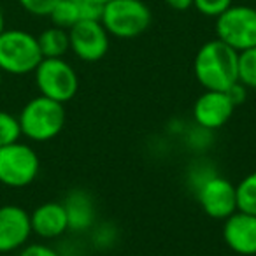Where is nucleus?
<instances>
[{
	"mask_svg": "<svg viewBox=\"0 0 256 256\" xmlns=\"http://www.w3.org/2000/svg\"><path fill=\"white\" fill-rule=\"evenodd\" d=\"M193 72L204 90L226 92L238 81V53L220 39L207 40L196 51Z\"/></svg>",
	"mask_w": 256,
	"mask_h": 256,
	"instance_id": "1",
	"label": "nucleus"
},
{
	"mask_svg": "<svg viewBox=\"0 0 256 256\" xmlns=\"http://www.w3.org/2000/svg\"><path fill=\"white\" fill-rule=\"evenodd\" d=\"M65 118L67 114L64 104L39 95L28 100L20 112L22 136L34 142H48L60 136L65 126Z\"/></svg>",
	"mask_w": 256,
	"mask_h": 256,
	"instance_id": "2",
	"label": "nucleus"
},
{
	"mask_svg": "<svg viewBox=\"0 0 256 256\" xmlns=\"http://www.w3.org/2000/svg\"><path fill=\"white\" fill-rule=\"evenodd\" d=\"M40 62L42 53L34 34L20 28H6L0 34V70L4 74H34Z\"/></svg>",
	"mask_w": 256,
	"mask_h": 256,
	"instance_id": "3",
	"label": "nucleus"
},
{
	"mask_svg": "<svg viewBox=\"0 0 256 256\" xmlns=\"http://www.w3.org/2000/svg\"><path fill=\"white\" fill-rule=\"evenodd\" d=\"M151 20L153 14L144 0H110L104 8L100 23L109 36L134 39L150 28Z\"/></svg>",
	"mask_w": 256,
	"mask_h": 256,
	"instance_id": "4",
	"label": "nucleus"
},
{
	"mask_svg": "<svg viewBox=\"0 0 256 256\" xmlns=\"http://www.w3.org/2000/svg\"><path fill=\"white\" fill-rule=\"evenodd\" d=\"M40 160L32 146L12 142L0 148V182L8 188H26L37 179Z\"/></svg>",
	"mask_w": 256,
	"mask_h": 256,
	"instance_id": "5",
	"label": "nucleus"
},
{
	"mask_svg": "<svg viewBox=\"0 0 256 256\" xmlns=\"http://www.w3.org/2000/svg\"><path fill=\"white\" fill-rule=\"evenodd\" d=\"M216 39L237 53L256 46V9L248 4H232L216 18Z\"/></svg>",
	"mask_w": 256,
	"mask_h": 256,
	"instance_id": "6",
	"label": "nucleus"
},
{
	"mask_svg": "<svg viewBox=\"0 0 256 256\" xmlns=\"http://www.w3.org/2000/svg\"><path fill=\"white\" fill-rule=\"evenodd\" d=\"M34 78L40 95L60 104L72 100L79 90L78 74L64 58H42L34 70Z\"/></svg>",
	"mask_w": 256,
	"mask_h": 256,
	"instance_id": "7",
	"label": "nucleus"
},
{
	"mask_svg": "<svg viewBox=\"0 0 256 256\" xmlns=\"http://www.w3.org/2000/svg\"><path fill=\"white\" fill-rule=\"evenodd\" d=\"M202 210L212 220L224 221L237 210V193L235 184L220 174L210 176L195 190Z\"/></svg>",
	"mask_w": 256,
	"mask_h": 256,
	"instance_id": "8",
	"label": "nucleus"
},
{
	"mask_svg": "<svg viewBox=\"0 0 256 256\" xmlns=\"http://www.w3.org/2000/svg\"><path fill=\"white\" fill-rule=\"evenodd\" d=\"M109 34L96 20H81L68 28L70 51L82 62L102 60L109 51Z\"/></svg>",
	"mask_w": 256,
	"mask_h": 256,
	"instance_id": "9",
	"label": "nucleus"
},
{
	"mask_svg": "<svg viewBox=\"0 0 256 256\" xmlns=\"http://www.w3.org/2000/svg\"><path fill=\"white\" fill-rule=\"evenodd\" d=\"M32 235L30 212L20 206L0 207V254L20 251Z\"/></svg>",
	"mask_w": 256,
	"mask_h": 256,
	"instance_id": "10",
	"label": "nucleus"
},
{
	"mask_svg": "<svg viewBox=\"0 0 256 256\" xmlns=\"http://www.w3.org/2000/svg\"><path fill=\"white\" fill-rule=\"evenodd\" d=\"M235 106L228 98L226 92H210L206 90L196 98L193 106V121L195 124L216 132L230 121Z\"/></svg>",
	"mask_w": 256,
	"mask_h": 256,
	"instance_id": "11",
	"label": "nucleus"
},
{
	"mask_svg": "<svg viewBox=\"0 0 256 256\" xmlns=\"http://www.w3.org/2000/svg\"><path fill=\"white\" fill-rule=\"evenodd\" d=\"M223 240L234 252L256 256V216L235 210L223 223Z\"/></svg>",
	"mask_w": 256,
	"mask_h": 256,
	"instance_id": "12",
	"label": "nucleus"
},
{
	"mask_svg": "<svg viewBox=\"0 0 256 256\" xmlns=\"http://www.w3.org/2000/svg\"><path fill=\"white\" fill-rule=\"evenodd\" d=\"M32 234L40 238H58L68 230L67 212L62 202H44L30 212Z\"/></svg>",
	"mask_w": 256,
	"mask_h": 256,
	"instance_id": "13",
	"label": "nucleus"
},
{
	"mask_svg": "<svg viewBox=\"0 0 256 256\" xmlns=\"http://www.w3.org/2000/svg\"><path fill=\"white\" fill-rule=\"evenodd\" d=\"M65 212H67L68 230L74 234H84L95 226L96 207L95 200L86 190H72L64 202Z\"/></svg>",
	"mask_w": 256,
	"mask_h": 256,
	"instance_id": "14",
	"label": "nucleus"
},
{
	"mask_svg": "<svg viewBox=\"0 0 256 256\" xmlns=\"http://www.w3.org/2000/svg\"><path fill=\"white\" fill-rule=\"evenodd\" d=\"M42 58H64V54L70 50L68 30L60 26H50L37 36Z\"/></svg>",
	"mask_w": 256,
	"mask_h": 256,
	"instance_id": "15",
	"label": "nucleus"
},
{
	"mask_svg": "<svg viewBox=\"0 0 256 256\" xmlns=\"http://www.w3.org/2000/svg\"><path fill=\"white\" fill-rule=\"evenodd\" d=\"M237 193V210L256 216V170L240 179L238 184H235Z\"/></svg>",
	"mask_w": 256,
	"mask_h": 256,
	"instance_id": "16",
	"label": "nucleus"
},
{
	"mask_svg": "<svg viewBox=\"0 0 256 256\" xmlns=\"http://www.w3.org/2000/svg\"><path fill=\"white\" fill-rule=\"evenodd\" d=\"M50 20L54 26L60 28H72L78 22H81V11L76 0H60L50 12Z\"/></svg>",
	"mask_w": 256,
	"mask_h": 256,
	"instance_id": "17",
	"label": "nucleus"
},
{
	"mask_svg": "<svg viewBox=\"0 0 256 256\" xmlns=\"http://www.w3.org/2000/svg\"><path fill=\"white\" fill-rule=\"evenodd\" d=\"M238 82L256 90V46L238 53Z\"/></svg>",
	"mask_w": 256,
	"mask_h": 256,
	"instance_id": "18",
	"label": "nucleus"
},
{
	"mask_svg": "<svg viewBox=\"0 0 256 256\" xmlns=\"http://www.w3.org/2000/svg\"><path fill=\"white\" fill-rule=\"evenodd\" d=\"M20 137H22V126L18 116L8 110H0V148L18 142Z\"/></svg>",
	"mask_w": 256,
	"mask_h": 256,
	"instance_id": "19",
	"label": "nucleus"
},
{
	"mask_svg": "<svg viewBox=\"0 0 256 256\" xmlns=\"http://www.w3.org/2000/svg\"><path fill=\"white\" fill-rule=\"evenodd\" d=\"M212 130H207V128H202L198 124L192 126L190 130H184L182 137H184V142L188 144L190 150L196 151V153H202V151L209 150L210 144L214 140V136H212Z\"/></svg>",
	"mask_w": 256,
	"mask_h": 256,
	"instance_id": "20",
	"label": "nucleus"
},
{
	"mask_svg": "<svg viewBox=\"0 0 256 256\" xmlns=\"http://www.w3.org/2000/svg\"><path fill=\"white\" fill-rule=\"evenodd\" d=\"M92 242L96 249H110L116 246L118 228L112 223H102L92 228Z\"/></svg>",
	"mask_w": 256,
	"mask_h": 256,
	"instance_id": "21",
	"label": "nucleus"
},
{
	"mask_svg": "<svg viewBox=\"0 0 256 256\" xmlns=\"http://www.w3.org/2000/svg\"><path fill=\"white\" fill-rule=\"evenodd\" d=\"M232 4H234V0H193V8H195L200 14L207 16V18H214V20H216L221 12L226 11Z\"/></svg>",
	"mask_w": 256,
	"mask_h": 256,
	"instance_id": "22",
	"label": "nucleus"
},
{
	"mask_svg": "<svg viewBox=\"0 0 256 256\" xmlns=\"http://www.w3.org/2000/svg\"><path fill=\"white\" fill-rule=\"evenodd\" d=\"M214 174H216V170L212 168V165H209L207 162H204V160H198L196 164H193L192 167H190L188 182H190V186H192L193 192H195V190L198 188L204 181H207V179H209L210 176H214Z\"/></svg>",
	"mask_w": 256,
	"mask_h": 256,
	"instance_id": "23",
	"label": "nucleus"
},
{
	"mask_svg": "<svg viewBox=\"0 0 256 256\" xmlns=\"http://www.w3.org/2000/svg\"><path fill=\"white\" fill-rule=\"evenodd\" d=\"M81 11V20H96L100 22L104 8L109 4L110 0H76Z\"/></svg>",
	"mask_w": 256,
	"mask_h": 256,
	"instance_id": "24",
	"label": "nucleus"
},
{
	"mask_svg": "<svg viewBox=\"0 0 256 256\" xmlns=\"http://www.w3.org/2000/svg\"><path fill=\"white\" fill-rule=\"evenodd\" d=\"M20 6L32 16H50L60 0H18Z\"/></svg>",
	"mask_w": 256,
	"mask_h": 256,
	"instance_id": "25",
	"label": "nucleus"
},
{
	"mask_svg": "<svg viewBox=\"0 0 256 256\" xmlns=\"http://www.w3.org/2000/svg\"><path fill=\"white\" fill-rule=\"evenodd\" d=\"M20 256H62V254L48 244H26L20 249Z\"/></svg>",
	"mask_w": 256,
	"mask_h": 256,
	"instance_id": "26",
	"label": "nucleus"
},
{
	"mask_svg": "<svg viewBox=\"0 0 256 256\" xmlns=\"http://www.w3.org/2000/svg\"><path fill=\"white\" fill-rule=\"evenodd\" d=\"M226 95L228 98L232 100V104H234L235 107L240 106V104L246 102V98H248V88H246L242 82H235V84H232L230 88L226 90Z\"/></svg>",
	"mask_w": 256,
	"mask_h": 256,
	"instance_id": "27",
	"label": "nucleus"
},
{
	"mask_svg": "<svg viewBox=\"0 0 256 256\" xmlns=\"http://www.w3.org/2000/svg\"><path fill=\"white\" fill-rule=\"evenodd\" d=\"M165 4L174 11H188L193 8V0H165Z\"/></svg>",
	"mask_w": 256,
	"mask_h": 256,
	"instance_id": "28",
	"label": "nucleus"
},
{
	"mask_svg": "<svg viewBox=\"0 0 256 256\" xmlns=\"http://www.w3.org/2000/svg\"><path fill=\"white\" fill-rule=\"evenodd\" d=\"M6 30V18H4V12L0 11V34Z\"/></svg>",
	"mask_w": 256,
	"mask_h": 256,
	"instance_id": "29",
	"label": "nucleus"
},
{
	"mask_svg": "<svg viewBox=\"0 0 256 256\" xmlns=\"http://www.w3.org/2000/svg\"><path fill=\"white\" fill-rule=\"evenodd\" d=\"M2 79H4V72L0 70V88H2Z\"/></svg>",
	"mask_w": 256,
	"mask_h": 256,
	"instance_id": "30",
	"label": "nucleus"
},
{
	"mask_svg": "<svg viewBox=\"0 0 256 256\" xmlns=\"http://www.w3.org/2000/svg\"><path fill=\"white\" fill-rule=\"evenodd\" d=\"M2 188H4V186H2V182H0V192H2Z\"/></svg>",
	"mask_w": 256,
	"mask_h": 256,
	"instance_id": "31",
	"label": "nucleus"
},
{
	"mask_svg": "<svg viewBox=\"0 0 256 256\" xmlns=\"http://www.w3.org/2000/svg\"><path fill=\"white\" fill-rule=\"evenodd\" d=\"M254 9H256V8H254Z\"/></svg>",
	"mask_w": 256,
	"mask_h": 256,
	"instance_id": "32",
	"label": "nucleus"
}]
</instances>
